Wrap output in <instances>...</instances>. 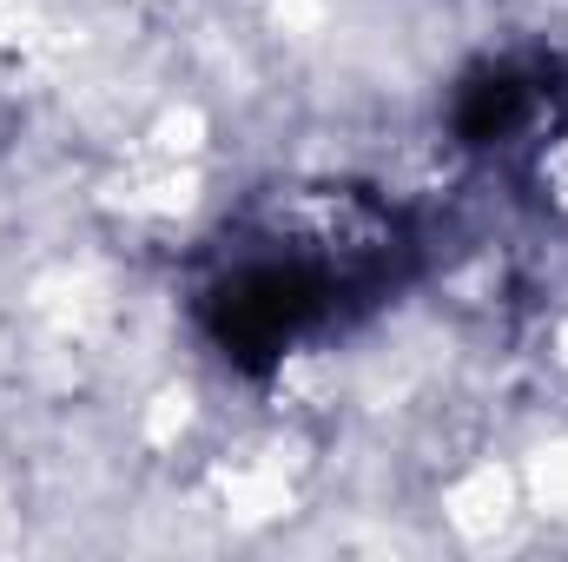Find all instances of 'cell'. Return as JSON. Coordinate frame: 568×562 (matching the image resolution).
<instances>
[{
    "instance_id": "obj_2",
    "label": "cell",
    "mask_w": 568,
    "mask_h": 562,
    "mask_svg": "<svg viewBox=\"0 0 568 562\" xmlns=\"http://www.w3.org/2000/svg\"><path fill=\"white\" fill-rule=\"evenodd\" d=\"M449 133L469 152L516 159L568 133V60L556 53H503L463 73L449 100Z\"/></svg>"
},
{
    "instance_id": "obj_1",
    "label": "cell",
    "mask_w": 568,
    "mask_h": 562,
    "mask_svg": "<svg viewBox=\"0 0 568 562\" xmlns=\"http://www.w3.org/2000/svg\"><path fill=\"white\" fill-rule=\"evenodd\" d=\"M417 272V225L377 185L311 179L272 185L225 219L192 279V324L232 371L344 338Z\"/></svg>"
}]
</instances>
